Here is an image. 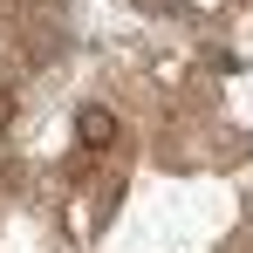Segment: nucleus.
I'll return each instance as SVG.
<instances>
[{
  "instance_id": "f257e3e1",
  "label": "nucleus",
  "mask_w": 253,
  "mask_h": 253,
  "mask_svg": "<svg viewBox=\"0 0 253 253\" xmlns=\"http://www.w3.org/2000/svg\"><path fill=\"white\" fill-rule=\"evenodd\" d=\"M76 137H83L89 151H110V144H117V117H110L103 103H89L83 117H76Z\"/></svg>"
},
{
  "instance_id": "f03ea898",
  "label": "nucleus",
  "mask_w": 253,
  "mask_h": 253,
  "mask_svg": "<svg viewBox=\"0 0 253 253\" xmlns=\"http://www.w3.org/2000/svg\"><path fill=\"white\" fill-rule=\"evenodd\" d=\"M14 124V96H7V89H0V130Z\"/></svg>"
}]
</instances>
